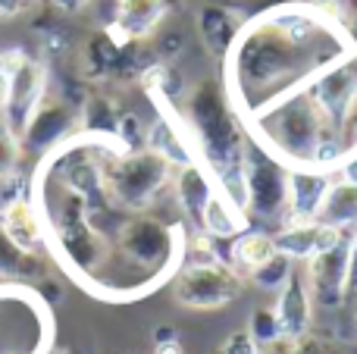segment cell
I'll use <instances>...</instances> for the list:
<instances>
[{"label": "cell", "mask_w": 357, "mask_h": 354, "mask_svg": "<svg viewBox=\"0 0 357 354\" xmlns=\"http://www.w3.org/2000/svg\"><path fill=\"white\" fill-rule=\"evenodd\" d=\"M0 232L29 257H41L44 248H47L44 226L35 213V204H31L25 194L0 207Z\"/></svg>", "instance_id": "obj_15"}, {"label": "cell", "mask_w": 357, "mask_h": 354, "mask_svg": "<svg viewBox=\"0 0 357 354\" xmlns=\"http://www.w3.org/2000/svg\"><path fill=\"white\" fill-rule=\"evenodd\" d=\"M333 176L335 173H326V169H289V210L279 226L314 223Z\"/></svg>", "instance_id": "obj_13"}, {"label": "cell", "mask_w": 357, "mask_h": 354, "mask_svg": "<svg viewBox=\"0 0 357 354\" xmlns=\"http://www.w3.org/2000/svg\"><path fill=\"white\" fill-rule=\"evenodd\" d=\"M173 194H176V204L188 217V223L197 226L207 201L216 194V179L201 160H191L185 167L173 169Z\"/></svg>", "instance_id": "obj_16"}, {"label": "cell", "mask_w": 357, "mask_h": 354, "mask_svg": "<svg viewBox=\"0 0 357 354\" xmlns=\"http://www.w3.org/2000/svg\"><path fill=\"white\" fill-rule=\"evenodd\" d=\"M119 110L107 94L94 91V94H85L79 104V125L94 138H107V141H119L116 138V129H119Z\"/></svg>", "instance_id": "obj_20"}, {"label": "cell", "mask_w": 357, "mask_h": 354, "mask_svg": "<svg viewBox=\"0 0 357 354\" xmlns=\"http://www.w3.org/2000/svg\"><path fill=\"white\" fill-rule=\"evenodd\" d=\"M154 354H185V345L178 342V336L173 332L167 339H154Z\"/></svg>", "instance_id": "obj_29"}, {"label": "cell", "mask_w": 357, "mask_h": 354, "mask_svg": "<svg viewBox=\"0 0 357 354\" xmlns=\"http://www.w3.org/2000/svg\"><path fill=\"white\" fill-rule=\"evenodd\" d=\"M167 0H116L113 22L107 25V31L113 38H119L123 44H144L160 29V22L167 19Z\"/></svg>", "instance_id": "obj_11"}, {"label": "cell", "mask_w": 357, "mask_h": 354, "mask_svg": "<svg viewBox=\"0 0 357 354\" xmlns=\"http://www.w3.org/2000/svg\"><path fill=\"white\" fill-rule=\"evenodd\" d=\"M216 354H260V348H257V342L248 336V330H235L220 342Z\"/></svg>", "instance_id": "obj_27"}, {"label": "cell", "mask_w": 357, "mask_h": 354, "mask_svg": "<svg viewBox=\"0 0 357 354\" xmlns=\"http://www.w3.org/2000/svg\"><path fill=\"white\" fill-rule=\"evenodd\" d=\"M44 94H47V69L44 63L31 60L29 54L13 66L10 85H6V98L0 104V119L6 123V129L16 138H22L29 119L35 116V110L41 107Z\"/></svg>", "instance_id": "obj_7"}, {"label": "cell", "mask_w": 357, "mask_h": 354, "mask_svg": "<svg viewBox=\"0 0 357 354\" xmlns=\"http://www.w3.org/2000/svg\"><path fill=\"white\" fill-rule=\"evenodd\" d=\"M279 354H348V348L339 342V339H326V336H304L295 339V342H279Z\"/></svg>", "instance_id": "obj_24"}, {"label": "cell", "mask_w": 357, "mask_h": 354, "mask_svg": "<svg viewBox=\"0 0 357 354\" xmlns=\"http://www.w3.org/2000/svg\"><path fill=\"white\" fill-rule=\"evenodd\" d=\"M317 223L333 226V229L351 232L357 229V182L348 179V176L335 173L333 182L326 188V198L320 204V213H317Z\"/></svg>", "instance_id": "obj_19"}, {"label": "cell", "mask_w": 357, "mask_h": 354, "mask_svg": "<svg viewBox=\"0 0 357 354\" xmlns=\"http://www.w3.org/2000/svg\"><path fill=\"white\" fill-rule=\"evenodd\" d=\"M167 188H173V167L151 148L116 151L104 167V194L116 210L148 213Z\"/></svg>", "instance_id": "obj_4"}, {"label": "cell", "mask_w": 357, "mask_h": 354, "mask_svg": "<svg viewBox=\"0 0 357 354\" xmlns=\"http://www.w3.org/2000/svg\"><path fill=\"white\" fill-rule=\"evenodd\" d=\"M245 210L251 220H264V223H279L285 220L289 210V167L270 157L264 148L248 141L245 154Z\"/></svg>", "instance_id": "obj_6"}, {"label": "cell", "mask_w": 357, "mask_h": 354, "mask_svg": "<svg viewBox=\"0 0 357 354\" xmlns=\"http://www.w3.org/2000/svg\"><path fill=\"white\" fill-rule=\"evenodd\" d=\"M307 88L317 98V104H320L335 123V119L342 116V110L357 98V60H348V63H342V66L326 69V72L317 75Z\"/></svg>", "instance_id": "obj_17"}, {"label": "cell", "mask_w": 357, "mask_h": 354, "mask_svg": "<svg viewBox=\"0 0 357 354\" xmlns=\"http://www.w3.org/2000/svg\"><path fill=\"white\" fill-rule=\"evenodd\" d=\"M195 229L207 232L213 242H232V238H238L241 232L251 229V217H248L241 207H235L232 201L216 188V194L207 201V207H204V213H201Z\"/></svg>", "instance_id": "obj_18"}, {"label": "cell", "mask_w": 357, "mask_h": 354, "mask_svg": "<svg viewBox=\"0 0 357 354\" xmlns=\"http://www.w3.org/2000/svg\"><path fill=\"white\" fill-rule=\"evenodd\" d=\"M335 138H339V148H342L345 160L357 157V98L342 110V116L335 119Z\"/></svg>", "instance_id": "obj_26"}, {"label": "cell", "mask_w": 357, "mask_h": 354, "mask_svg": "<svg viewBox=\"0 0 357 354\" xmlns=\"http://www.w3.org/2000/svg\"><path fill=\"white\" fill-rule=\"evenodd\" d=\"M342 238H348V232L333 229V226H323V223H317V220L314 223H289V226H279V229L273 232L276 251L295 263H307L314 254L339 245Z\"/></svg>", "instance_id": "obj_12"}, {"label": "cell", "mask_w": 357, "mask_h": 354, "mask_svg": "<svg viewBox=\"0 0 357 354\" xmlns=\"http://www.w3.org/2000/svg\"><path fill=\"white\" fill-rule=\"evenodd\" d=\"M291 270H295V261H289L285 254H279V251H276L270 261L260 263V267L248 276V282H251V286H257L260 292H279V288L285 286V279L291 276Z\"/></svg>", "instance_id": "obj_22"}, {"label": "cell", "mask_w": 357, "mask_h": 354, "mask_svg": "<svg viewBox=\"0 0 357 354\" xmlns=\"http://www.w3.org/2000/svg\"><path fill=\"white\" fill-rule=\"evenodd\" d=\"M19 163H22V141L0 119V182L19 176Z\"/></svg>", "instance_id": "obj_25"}, {"label": "cell", "mask_w": 357, "mask_h": 354, "mask_svg": "<svg viewBox=\"0 0 357 354\" xmlns=\"http://www.w3.org/2000/svg\"><path fill=\"white\" fill-rule=\"evenodd\" d=\"M176 113L182 129L195 148L197 160L213 176L245 163L248 154V132L238 119L226 88L216 79H197L176 100Z\"/></svg>", "instance_id": "obj_3"}, {"label": "cell", "mask_w": 357, "mask_h": 354, "mask_svg": "<svg viewBox=\"0 0 357 354\" xmlns=\"http://www.w3.org/2000/svg\"><path fill=\"white\" fill-rule=\"evenodd\" d=\"M354 332H357V307H354Z\"/></svg>", "instance_id": "obj_32"}, {"label": "cell", "mask_w": 357, "mask_h": 354, "mask_svg": "<svg viewBox=\"0 0 357 354\" xmlns=\"http://www.w3.org/2000/svg\"><path fill=\"white\" fill-rule=\"evenodd\" d=\"M79 125V110L73 107L69 98L60 94H44L41 107L35 110V116L29 119L22 132V154H47L50 148H56L60 141H66L69 132Z\"/></svg>", "instance_id": "obj_9"}, {"label": "cell", "mask_w": 357, "mask_h": 354, "mask_svg": "<svg viewBox=\"0 0 357 354\" xmlns=\"http://www.w3.org/2000/svg\"><path fill=\"white\" fill-rule=\"evenodd\" d=\"M276 320H279V332H282L285 342H295V339L310 336L314 330V295H310L307 286V276H304V267L295 263L291 276L285 279V286L276 292Z\"/></svg>", "instance_id": "obj_10"}, {"label": "cell", "mask_w": 357, "mask_h": 354, "mask_svg": "<svg viewBox=\"0 0 357 354\" xmlns=\"http://www.w3.org/2000/svg\"><path fill=\"white\" fill-rule=\"evenodd\" d=\"M245 330H248V336L257 342V348H270V345L282 342V332H279V320H276L273 305L270 307H254Z\"/></svg>", "instance_id": "obj_23"}, {"label": "cell", "mask_w": 357, "mask_h": 354, "mask_svg": "<svg viewBox=\"0 0 357 354\" xmlns=\"http://www.w3.org/2000/svg\"><path fill=\"white\" fill-rule=\"evenodd\" d=\"M301 267H304V276H307V286L317 307L335 311V307H342L348 301V238H342L339 245L314 254Z\"/></svg>", "instance_id": "obj_8"}, {"label": "cell", "mask_w": 357, "mask_h": 354, "mask_svg": "<svg viewBox=\"0 0 357 354\" xmlns=\"http://www.w3.org/2000/svg\"><path fill=\"white\" fill-rule=\"evenodd\" d=\"M248 279L229 261L178 263L173 273V301L185 311H222L238 301Z\"/></svg>", "instance_id": "obj_5"}, {"label": "cell", "mask_w": 357, "mask_h": 354, "mask_svg": "<svg viewBox=\"0 0 357 354\" xmlns=\"http://www.w3.org/2000/svg\"><path fill=\"white\" fill-rule=\"evenodd\" d=\"M35 0H0V19H13L19 13H25Z\"/></svg>", "instance_id": "obj_30"}, {"label": "cell", "mask_w": 357, "mask_h": 354, "mask_svg": "<svg viewBox=\"0 0 357 354\" xmlns=\"http://www.w3.org/2000/svg\"><path fill=\"white\" fill-rule=\"evenodd\" d=\"M357 295V229L348 236V298Z\"/></svg>", "instance_id": "obj_28"}, {"label": "cell", "mask_w": 357, "mask_h": 354, "mask_svg": "<svg viewBox=\"0 0 357 354\" xmlns=\"http://www.w3.org/2000/svg\"><path fill=\"white\" fill-rule=\"evenodd\" d=\"M357 60V41L345 22L317 3L273 6L245 22L226 54V94L241 123L304 91L326 69Z\"/></svg>", "instance_id": "obj_1"}, {"label": "cell", "mask_w": 357, "mask_h": 354, "mask_svg": "<svg viewBox=\"0 0 357 354\" xmlns=\"http://www.w3.org/2000/svg\"><path fill=\"white\" fill-rule=\"evenodd\" d=\"M276 254V242H273V232L264 229H248L238 238H232V248H229V263L238 270L241 276H251L260 263H266Z\"/></svg>", "instance_id": "obj_21"}, {"label": "cell", "mask_w": 357, "mask_h": 354, "mask_svg": "<svg viewBox=\"0 0 357 354\" xmlns=\"http://www.w3.org/2000/svg\"><path fill=\"white\" fill-rule=\"evenodd\" d=\"M245 22L248 19L226 3H204L201 10H197V35H201L207 54L216 56L220 63L226 60V54L232 50L235 38L241 35Z\"/></svg>", "instance_id": "obj_14"}, {"label": "cell", "mask_w": 357, "mask_h": 354, "mask_svg": "<svg viewBox=\"0 0 357 354\" xmlns=\"http://www.w3.org/2000/svg\"><path fill=\"white\" fill-rule=\"evenodd\" d=\"M254 144L289 169H335L345 163L335 138V123L310 94V88L273 104L245 125Z\"/></svg>", "instance_id": "obj_2"}, {"label": "cell", "mask_w": 357, "mask_h": 354, "mask_svg": "<svg viewBox=\"0 0 357 354\" xmlns=\"http://www.w3.org/2000/svg\"><path fill=\"white\" fill-rule=\"evenodd\" d=\"M50 3H54L56 10H63V13H79V10H85L91 0H50Z\"/></svg>", "instance_id": "obj_31"}]
</instances>
